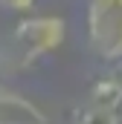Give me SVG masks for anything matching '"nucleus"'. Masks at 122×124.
Returning a JSON list of instances; mask_svg holds the SVG:
<instances>
[{"mask_svg":"<svg viewBox=\"0 0 122 124\" xmlns=\"http://www.w3.org/2000/svg\"><path fill=\"white\" fill-rule=\"evenodd\" d=\"M90 104H102V107H119L122 104V58L113 61V69L108 75H102L90 90Z\"/></svg>","mask_w":122,"mask_h":124,"instance_id":"4","label":"nucleus"},{"mask_svg":"<svg viewBox=\"0 0 122 124\" xmlns=\"http://www.w3.org/2000/svg\"><path fill=\"white\" fill-rule=\"evenodd\" d=\"M35 6V0H0V9L6 12H29Z\"/></svg>","mask_w":122,"mask_h":124,"instance_id":"6","label":"nucleus"},{"mask_svg":"<svg viewBox=\"0 0 122 124\" xmlns=\"http://www.w3.org/2000/svg\"><path fill=\"white\" fill-rule=\"evenodd\" d=\"M87 40L99 58H122V0L87 3Z\"/></svg>","mask_w":122,"mask_h":124,"instance_id":"2","label":"nucleus"},{"mask_svg":"<svg viewBox=\"0 0 122 124\" xmlns=\"http://www.w3.org/2000/svg\"><path fill=\"white\" fill-rule=\"evenodd\" d=\"M67 38V23L58 15H35L26 17L15 26L12 35V55L18 66H26V63L38 61L50 52H55Z\"/></svg>","mask_w":122,"mask_h":124,"instance_id":"1","label":"nucleus"},{"mask_svg":"<svg viewBox=\"0 0 122 124\" xmlns=\"http://www.w3.org/2000/svg\"><path fill=\"white\" fill-rule=\"evenodd\" d=\"M0 124H47V113L32 98L0 87Z\"/></svg>","mask_w":122,"mask_h":124,"instance_id":"3","label":"nucleus"},{"mask_svg":"<svg viewBox=\"0 0 122 124\" xmlns=\"http://www.w3.org/2000/svg\"><path fill=\"white\" fill-rule=\"evenodd\" d=\"M76 124H119V116L113 107H102V104H90Z\"/></svg>","mask_w":122,"mask_h":124,"instance_id":"5","label":"nucleus"}]
</instances>
